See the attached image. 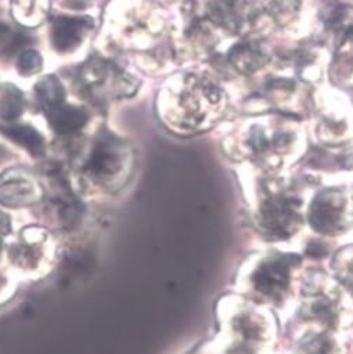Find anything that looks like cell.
Listing matches in <instances>:
<instances>
[{
  "label": "cell",
  "mask_w": 353,
  "mask_h": 354,
  "mask_svg": "<svg viewBox=\"0 0 353 354\" xmlns=\"http://www.w3.org/2000/svg\"><path fill=\"white\" fill-rule=\"evenodd\" d=\"M42 65L41 55L35 50H24L17 61V69L24 76H31L39 71Z\"/></svg>",
  "instance_id": "4fadbf2b"
},
{
  "label": "cell",
  "mask_w": 353,
  "mask_h": 354,
  "mask_svg": "<svg viewBox=\"0 0 353 354\" xmlns=\"http://www.w3.org/2000/svg\"><path fill=\"white\" fill-rule=\"evenodd\" d=\"M24 109L23 93L15 86H6L2 97H0V118L8 121H13L21 115Z\"/></svg>",
  "instance_id": "9c48e42d"
},
{
  "label": "cell",
  "mask_w": 353,
  "mask_h": 354,
  "mask_svg": "<svg viewBox=\"0 0 353 354\" xmlns=\"http://www.w3.org/2000/svg\"><path fill=\"white\" fill-rule=\"evenodd\" d=\"M28 39L23 34L13 32L8 26L0 24V50L10 53L20 49Z\"/></svg>",
  "instance_id": "8fae6325"
},
{
  "label": "cell",
  "mask_w": 353,
  "mask_h": 354,
  "mask_svg": "<svg viewBox=\"0 0 353 354\" xmlns=\"http://www.w3.org/2000/svg\"><path fill=\"white\" fill-rule=\"evenodd\" d=\"M228 354H265L275 337L272 315L246 301L228 315Z\"/></svg>",
  "instance_id": "3957f363"
},
{
  "label": "cell",
  "mask_w": 353,
  "mask_h": 354,
  "mask_svg": "<svg viewBox=\"0 0 353 354\" xmlns=\"http://www.w3.org/2000/svg\"><path fill=\"white\" fill-rule=\"evenodd\" d=\"M3 133L10 138L15 142H19L20 145L26 146L34 153H38L42 150V138L38 132H35L30 127H6L2 128Z\"/></svg>",
  "instance_id": "30bf717a"
},
{
  "label": "cell",
  "mask_w": 353,
  "mask_h": 354,
  "mask_svg": "<svg viewBox=\"0 0 353 354\" xmlns=\"http://www.w3.org/2000/svg\"><path fill=\"white\" fill-rule=\"evenodd\" d=\"M300 257L287 252H266L246 266L242 277L244 291L262 304L280 307L298 286Z\"/></svg>",
  "instance_id": "6da1fadb"
},
{
  "label": "cell",
  "mask_w": 353,
  "mask_h": 354,
  "mask_svg": "<svg viewBox=\"0 0 353 354\" xmlns=\"http://www.w3.org/2000/svg\"><path fill=\"white\" fill-rule=\"evenodd\" d=\"M350 213V201L339 189L320 191L310 202L307 201L306 218L318 234H342L349 225Z\"/></svg>",
  "instance_id": "277c9868"
},
{
  "label": "cell",
  "mask_w": 353,
  "mask_h": 354,
  "mask_svg": "<svg viewBox=\"0 0 353 354\" xmlns=\"http://www.w3.org/2000/svg\"><path fill=\"white\" fill-rule=\"evenodd\" d=\"M49 121L59 133H72L79 131L87 121V115L78 106L61 105L49 111Z\"/></svg>",
  "instance_id": "52a82bcc"
},
{
  "label": "cell",
  "mask_w": 353,
  "mask_h": 354,
  "mask_svg": "<svg viewBox=\"0 0 353 354\" xmlns=\"http://www.w3.org/2000/svg\"><path fill=\"white\" fill-rule=\"evenodd\" d=\"M349 257L339 255L335 262V268L338 272V277L342 280V283L346 286V290L352 291L353 297V250L349 251Z\"/></svg>",
  "instance_id": "7c38bea8"
},
{
  "label": "cell",
  "mask_w": 353,
  "mask_h": 354,
  "mask_svg": "<svg viewBox=\"0 0 353 354\" xmlns=\"http://www.w3.org/2000/svg\"><path fill=\"white\" fill-rule=\"evenodd\" d=\"M35 94L41 106L46 111H52L61 106L65 98L64 86L53 76H46L41 79L35 86Z\"/></svg>",
  "instance_id": "ba28073f"
},
{
  "label": "cell",
  "mask_w": 353,
  "mask_h": 354,
  "mask_svg": "<svg viewBox=\"0 0 353 354\" xmlns=\"http://www.w3.org/2000/svg\"><path fill=\"white\" fill-rule=\"evenodd\" d=\"M293 354H345L336 332L327 328L310 326L294 346Z\"/></svg>",
  "instance_id": "8992f818"
},
{
  "label": "cell",
  "mask_w": 353,
  "mask_h": 354,
  "mask_svg": "<svg viewBox=\"0 0 353 354\" xmlns=\"http://www.w3.org/2000/svg\"><path fill=\"white\" fill-rule=\"evenodd\" d=\"M257 220L264 232L273 239H289L300 230L303 203L284 181H264L257 198Z\"/></svg>",
  "instance_id": "7a4b0ae2"
},
{
  "label": "cell",
  "mask_w": 353,
  "mask_h": 354,
  "mask_svg": "<svg viewBox=\"0 0 353 354\" xmlns=\"http://www.w3.org/2000/svg\"><path fill=\"white\" fill-rule=\"evenodd\" d=\"M91 20L87 17H57L52 24V44L57 52H71L80 45Z\"/></svg>",
  "instance_id": "5b68a950"
}]
</instances>
